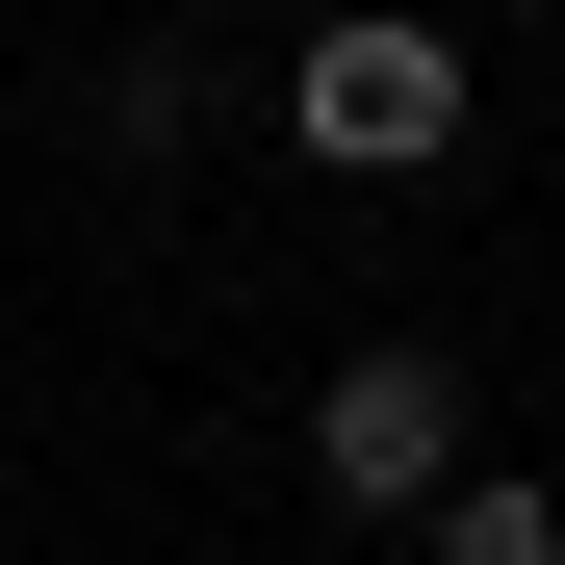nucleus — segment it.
I'll list each match as a JSON object with an SVG mask.
<instances>
[{
    "label": "nucleus",
    "mask_w": 565,
    "mask_h": 565,
    "mask_svg": "<svg viewBox=\"0 0 565 565\" xmlns=\"http://www.w3.org/2000/svg\"><path fill=\"white\" fill-rule=\"evenodd\" d=\"M462 129H489V77H462V26H412V0H360V26L282 52V154L309 180H437Z\"/></svg>",
    "instance_id": "obj_1"
},
{
    "label": "nucleus",
    "mask_w": 565,
    "mask_h": 565,
    "mask_svg": "<svg viewBox=\"0 0 565 565\" xmlns=\"http://www.w3.org/2000/svg\"><path fill=\"white\" fill-rule=\"evenodd\" d=\"M309 489H334V514H437V489H462V360H437V334H360L334 386H309Z\"/></svg>",
    "instance_id": "obj_2"
},
{
    "label": "nucleus",
    "mask_w": 565,
    "mask_h": 565,
    "mask_svg": "<svg viewBox=\"0 0 565 565\" xmlns=\"http://www.w3.org/2000/svg\"><path fill=\"white\" fill-rule=\"evenodd\" d=\"M412 565H565V489H514V462H462V489L412 514Z\"/></svg>",
    "instance_id": "obj_3"
}]
</instances>
